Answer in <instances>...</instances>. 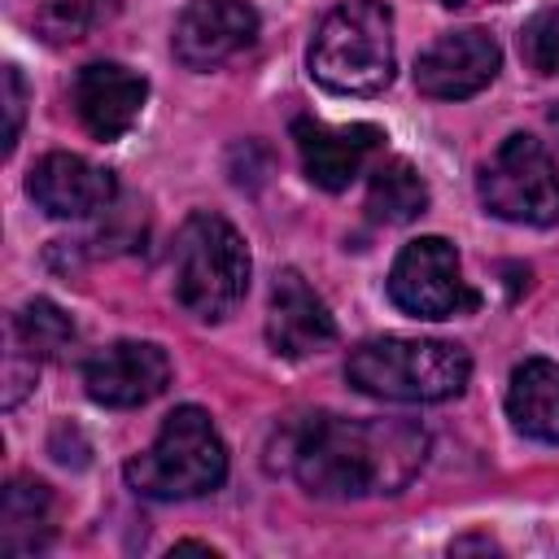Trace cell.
<instances>
[{
  "mask_svg": "<svg viewBox=\"0 0 559 559\" xmlns=\"http://www.w3.org/2000/svg\"><path fill=\"white\" fill-rule=\"evenodd\" d=\"M428 454V432L411 419H341L297 415L275 432L271 467L297 476L314 498H376L397 493Z\"/></svg>",
  "mask_w": 559,
  "mask_h": 559,
  "instance_id": "cell-1",
  "label": "cell"
},
{
  "mask_svg": "<svg viewBox=\"0 0 559 559\" xmlns=\"http://www.w3.org/2000/svg\"><path fill=\"white\" fill-rule=\"evenodd\" d=\"M345 380L384 402H450L472 380V358L454 341L432 336H371L349 362Z\"/></svg>",
  "mask_w": 559,
  "mask_h": 559,
  "instance_id": "cell-2",
  "label": "cell"
},
{
  "mask_svg": "<svg viewBox=\"0 0 559 559\" xmlns=\"http://www.w3.org/2000/svg\"><path fill=\"white\" fill-rule=\"evenodd\" d=\"M227 476V445L201 406H175L148 450L127 463V485L157 502L214 493Z\"/></svg>",
  "mask_w": 559,
  "mask_h": 559,
  "instance_id": "cell-3",
  "label": "cell"
},
{
  "mask_svg": "<svg viewBox=\"0 0 559 559\" xmlns=\"http://www.w3.org/2000/svg\"><path fill=\"white\" fill-rule=\"evenodd\" d=\"M170 271H175V301L192 319L214 323V319H227L245 301L253 266H249V249L240 231L223 214L201 210L179 227Z\"/></svg>",
  "mask_w": 559,
  "mask_h": 559,
  "instance_id": "cell-4",
  "label": "cell"
},
{
  "mask_svg": "<svg viewBox=\"0 0 559 559\" xmlns=\"http://www.w3.org/2000/svg\"><path fill=\"white\" fill-rule=\"evenodd\" d=\"M310 74L341 96H376L393 79V13L380 0L336 4L310 44Z\"/></svg>",
  "mask_w": 559,
  "mask_h": 559,
  "instance_id": "cell-5",
  "label": "cell"
},
{
  "mask_svg": "<svg viewBox=\"0 0 559 559\" xmlns=\"http://www.w3.org/2000/svg\"><path fill=\"white\" fill-rule=\"evenodd\" d=\"M480 205L493 218L550 227L559 223V166L533 135H507L476 175Z\"/></svg>",
  "mask_w": 559,
  "mask_h": 559,
  "instance_id": "cell-6",
  "label": "cell"
},
{
  "mask_svg": "<svg viewBox=\"0 0 559 559\" xmlns=\"http://www.w3.org/2000/svg\"><path fill=\"white\" fill-rule=\"evenodd\" d=\"M389 297L415 319H454L476 310V293L463 280L459 249L445 236H419L397 253L389 271Z\"/></svg>",
  "mask_w": 559,
  "mask_h": 559,
  "instance_id": "cell-7",
  "label": "cell"
},
{
  "mask_svg": "<svg viewBox=\"0 0 559 559\" xmlns=\"http://www.w3.org/2000/svg\"><path fill=\"white\" fill-rule=\"evenodd\" d=\"M166 384H170V358L153 341H114L83 362L87 397L114 411L144 406L157 393H166Z\"/></svg>",
  "mask_w": 559,
  "mask_h": 559,
  "instance_id": "cell-8",
  "label": "cell"
},
{
  "mask_svg": "<svg viewBox=\"0 0 559 559\" xmlns=\"http://www.w3.org/2000/svg\"><path fill=\"white\" fill-rule=\"evenodd\" d=\"M258 39V9L249 0H192L170 35L175 61L188 70H214Z\"/></svg>",
  "mask_w": 559,
  "mask_h": 559,
  "instance_id": "cell-9",
  "label": "cell"
},
{
  "mask_svg": "<svg viewBox=\"0 0 559 559\" xmlns=\"http://www.w3.org/2000/svg\"><path fill=\"white\" fill-rule=\"evenodd\" d=\"M498 66H502V48L493 44V35H485L476 26L450 31L432 48L419 52L415 87L432 100H463V96H476L480 87H489Z\"/></svg>",
  "mask_w": 559,
  "mask_h": 559,
  "instance_id": "cell-10",
  "label": "cell"
},
{
  "mask_svg": "<svg viewBox=\"0 0 559 559\" xmlns=\"http://www.w3.org/2000/svg\"><path fill=\"white\" fill-rule=\"evenodd\" d=\"M26 192L52 218H87V214H100L114 205L118 179H114V170H105L79 153H48L35 162Z\"/></svg>",
  "mask_w": 559,
  "mask_h": 559,
  "instance_id": "cell-11",
  "label": "cell"
},
{
  "mask_svg": "<svg viewBox=\"0 0 559 559\" xmlns=\"http://www.w3.org/2000/svg\"><path fill=\"white\" fill-rule=\"evenodd\" d=\"M74 114L79 122L96 135V140H118L135 127L144 100H148V83L118 66V61H92L74 74Z\"/></svg>",
  "mask_w": 559,
  "mask_h": 559,
  "instance_id": "cell-12",
  "label": "cell"
},
{
  "mask_svg": "<svg viewBox=\"0 0 559 559\" xmlns=\"http://www.w3.org/2000/svg\"><path fill=\"white\" fill-rule=\"evenodd\" d=\"M293 140H297L301 170L310 175V183H319L328 192H341L362 175V166L371 162V153L380 148L384 135L371 122L328 127V122H314V118H297Z\"/></svg>",
  "mask_w": 559,
  "mask_h": 559,
  "instance_id": "cell-13",
  "label": "cell"
},
{
  "mask_svg": "<svg viewBox=\"0 0 559 559\" xmlns=\"http://www.w3.org/2000/svg\"><path fill=\"white\" fill-rule=\"evenodd\" d=\"M266 341L280 358H310V354H323L336 341V323H332L323 297L297 271H284L271 288Z\"/></svg>",
  "mask_w": 559,
  "mask_h": 559,
  "instance_id": "cell-14",
  "label": "cell"
},
{
  "mask_svg": "<svg viewBox=\"0 0 559 559\" xmlns=\"http://www.w3.org/2000/svg\"><path fill=\"white\" fill-rule=\"evenodd\" d=\"M507 415L533 441H559V362L528 358L511 371Z\"/></svg>",
  "mask_w": 559,
  "mask_h": 559,
  "instance_id": "cell-15",
  "label": "cell"
},
{
  "mask_svg": "<svg viewBox=\"0 0 559 559\" xmlns=\"http://www.w3.org/2000/svg\"><path fill=\"white\" fill-rule=\"evenodd\" d=\"M52 537V489L35 476H13L0 498V550L35 555Z\"/></svg>",
  "mask_w": 559,
  "mask_h": 559,
  "instance_id": "cell-16",
  "label": "cell"
},
{
  "mask_svg": "<svg viewBox=\"0 0 559 559\" xmlns=\"http://www.w3.org/2000/svg\"><path fill=\"white\" fill-rule=\"evenodd\" d=\"M428 210V183L424 175L406 162V157H384L371 170V188H367V214L384 227H402L411 218H419Z\"/></svg>",
  "mask_w": 559,
  "mask_h": 559,
  "instance_id": "cell-17",
  "label": "cell"
},
{
  "mask_svg": "<svg viewBox=\"0 0 559 559\" xmlns=\"http://www.w3.org/2000/svg\"><path fill=\"white\" fill-rule=\"evenodd\" d=\"M9 332H13L39 362L66 358V354L74 349V323H70V314H66L57 301H48V297L26 301V306L13 314Z\"/></svg>",
  "mask_w": 559,
  "mask_h": 559,
  "instance_id": "cell-18",
  "label": "cell"
},
{
  "mask_svg": "<svg viewBox=\"0 0 559 559\" xmlns=\"http://www.w3.org/2000/svg\"><path fill=\"white\" fill-rule=\"evenodd\" d=\"M100 17L92 0H44L35 13V26L48 44H74L87 35V26Z\"/></svg>",
  "mask_w": 559,
  "mask_h": 559,
  "instance_id": "cell-19",
  "label": "cell"
},
{
  "mask_svg": "<svg viewBox=\"0 0 559 559\" xmlns=\"http://www.w3.org/2000/svg\"><path fill=\"white\" fill-rule=\"evenodd\" d=\"M520 52L528 61V70L537 74H559V4L542 9L524 22L520 31Z\"/></svg>",
  "mask_w": 559,
  "mask_h": 559,
  "instance_id": "cell-20",
  "label": "cell"
},
{
  "mask_svg": "<svg viewBox=\"0 0 559 559\" xmlns=\"http://www.w3.org/2000/svg\"><path fill=\"white\" fill-rule=\"evenodd\" d=\"M22 105H26V83H22L17 66H4V114H9V127H4V153H13V144H17V131H22Z\"/></svg>",
  "mask_w": 559,
  "mask_h": 559,
  "instance_id": "cell-21",
  "label": "cell"
},
{
  "mask_svg": "<svg viewBox=\"0 0 559 559\" xmlns=\"http://www.w3.org/2000/svg\"><path fill=\"white\" fill-rule=\"evenodd\" d=\"M550 127H555V135H559V105L550 109Z\"/></svg>",
  "mask_w": 559,
  "mask_h": 559,
  "instance_id": "cell-22",
  "label": "cell"
},
{
  "mask_svg": "<svg viewBox=\"0 0 559 559\" xmlns=\"http://www.w3.org/2000/svg\"><path fill=\"white\" fill-rule=\"evenodd\" d=\"M437 4H445V9H459V4H472V0H437Z\"/></svg>",
  "mask_w": 559,
  "mask_h": 559,
  "instance_id": "cell-23",
  "label": "cell"
}]
</instances>
